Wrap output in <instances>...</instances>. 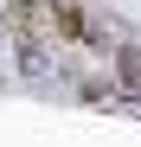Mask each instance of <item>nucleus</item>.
Listing matches in <instances>:
<instances>
[{
	"label": "nucleus",
	"instance_id": "nucleus-1",
	"mask_svg": "<svg viewBox=\"0 0 141 147\" xmlns=\"http://www.w3.org/2000/svg\"><path fill=\"white\" fill-rule=\"evenodd\" d=\"M122 83H128V90H141V58H122Z\"/></svg>",
	"mask_w": 141,
	"mask_h": 147
}]
</instances>
